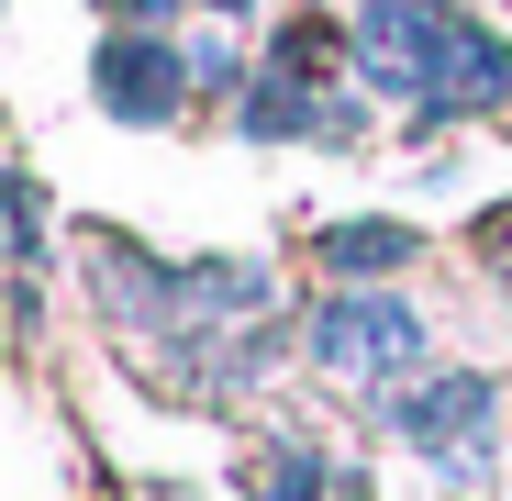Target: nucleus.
I'll return each mask as SVG.
<instances>
[{
  "label": "nucleus",
  "mask_w": 512,
  "mask_h": 501,
  "mask_svg": "<svg viewBox=\"0 0 512 501\" xmlns=\"http://www.w3.org/2000/svg\"><path fill=\"white\" fill-rule=\"evenodd\" d=\"M346 56L379 101H401L423 123H468V112L512 101V45L490 23H468L457 0H368Z\"/></svg>",
  "instance_id": "nucleus-1"
},
{
  "label": "nucleus",
  "mask_w": 512,
  "mask_h": 501,
  "mask_svg": "<svg viewBox=\"0 0 512 501\" xmlns=\"http://www.w3.org/2000/svg\"><path fill=\"white\" fill-rule=\"evenodd\" d=\"M312 357L379 390V379H401V368L423 357V323H412V301H390V290H379V301H323V312H312Z\"/></svg>",
  "instance_id": "nucleus-2"
},
{
  "label": "nucleus",
  "mask_w": 512,
  "mask_h": 501,
  "mask_svg": "<svg viewBox=\"0 0 512 501\" xmlns=\"http://www.w3.org/2000/svg\"><path fill=\"white\" fill-rule=\"evenodd\" d=\"M101 112L112 123H167L201 78H190V45H167V34H101Z\"/></svg>",
  "instance_id": "nucleus-3"
},
{
  "label": "nucleus",
  "mask_w": 512,
  "mask_h": 501,
  "mask_svg": "<svg viewBox=\"0 0 512 501\" xmlns=\"http://www.w3.org/2000/svg\"><path fill=\"white\" fill-rule=\"evenodd\" d=\"M390 435H412V446H457V435H490V379H479V368H457V379L390 390Z\"/></svg>",
  "instance_id": "nucleus-4"
},
{
  "label": "nucleus",
  "mask_w": 512,
  "mask_h": 501,
  "mask_svg": "<svg viewBox=\"0 0 512 501\" xmlns=\"http://www.w3.org/2000/svg\"><path fill=\"white\" fill-rule=\"evenodd\" d=\"M323 257H334V268H401V257H412V223H334Z\"/></svg>",
  "instance_id": "nucleus-5"
},
{
  "label": "nucleus",
  "mask_w": 512,
  "mask_h": 501,
  "mask_svg": "<svg viewBox=\"0 0 512 501\" xmlns=\"http://www.w3.org/2000/svg\"><path fill=\"white\" fill-rule=\"evenodd\" d=\"M312 479H323V457L312 446H279L268 468H256V501H312Z\"/></svg>",
  "instance_id": "nucleus-6"
},
{
  "label": "nucleus",
  "mask_w": 512,
  "mask_h": 501,
  "mask_svg": "<svg viewBox=\"0 0 512 501\" xmlns=\"http://www.w3.org/2000/svg\"><path fill=\"white\" fill-rule=\"evenodd\" d=\"M212 12H245V0H212Z\"/></svg>",
  "instance_id": "nucleus-7"
}]
</instances>
